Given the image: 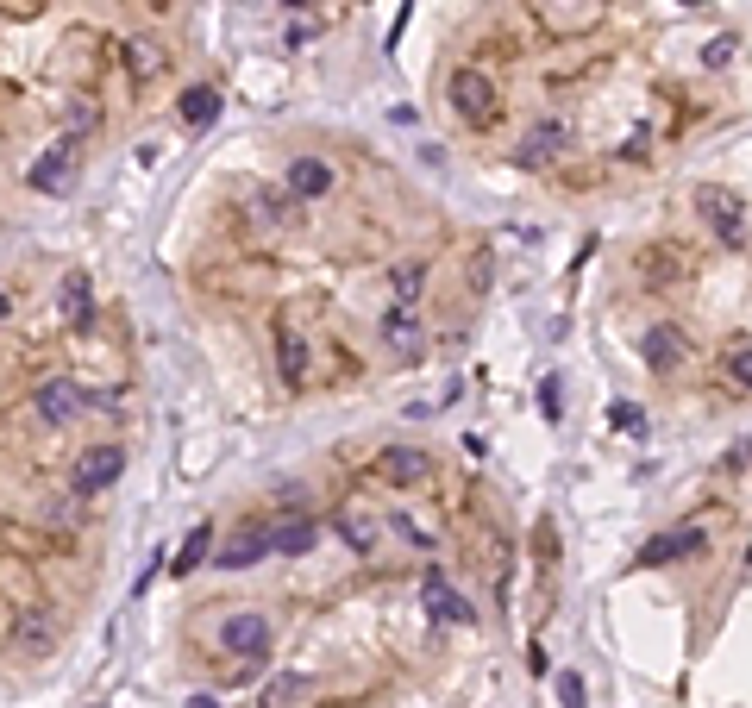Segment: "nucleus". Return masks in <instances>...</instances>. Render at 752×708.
<instances>
[{
    "mask_svg": "<svg viewBox=\"0 0 752 708\" xmlns=\"http://www.w3.org/2000/svg\"><path fill=\"white\" fill-rule=\"evenodd\" d=\"M120 477H126V445H88L76 458V470H69V495H76V502H94V495L113 489Z\"/></svg>",
    "mask_w": 752,
    "mask_h": 708,
    "instance_id": "obj_1",
    "label": "nucleus"
},
{
    "mask_svg": "<svg viewBox=\"0 0 752 708\" xmlns=\"http://www.w3.org/2000/svg\"><path fill=\"white\" fill-rule=\"evenodd\" d=\"M32 414L44 427H76L88 414V383H76V376H44L32 389Z\"/></svg>",
    "mask_w": 752,
    "mask_h": 708,
    "instance_id": "obj_2",
    "label": "nucleus"
},
{
    "mask_svg": "<svg viewBox=\"0 0 752 708\" xmlns=\"http://www.w3.org/2000/svg\"><path fill=\"white\" fill-rule=\"evenodd\" d=\"M445 94H452V113H458L464 126H489V120H496V82H489L483 69H458Z\"/></svg>",
    "mask_w": 752,
    "mask_h": 708,
    "instance_id": "obj_3",
    "label": "nucleus"
},
{
    "mask_svg": "<svg viewBox=\"0 0 752 708\" xmlns=\"http://www.w3.org/2000/svg\"><path fill=\"white\" fill-rule=\"evenodd\" d=\"M270 646H276V627H270L264 615H226V621H220V652L245 658V665H257Z\"/></svg>",
    "mask_w": 752,
    "mask_h": 708,
    "instance_id": "obj_4",
    "label": "nucleus"
},
{
    "mask_svg": "<svg viewBox=\"0 0 752 708\" xmlns=\"http://www.w3.org/2000/svg\"><path fill=\"white\" fill-rule=\"evenodd\" d=\"M276 376H282V389H289V395L308 389V339H301L295 314L276 320Z\"/></svg>",
    "mask_w": 752,
    "mask_h": 708,
    "instance_id": "obj_5",
    "label": "nucleus"
},
{
    "mask_svg": "<svg viewBox=\"0 0 752 708\" xmlns=\"http://www.w3.org/2000/svg\"><path fill=\"white\" fill-rule=\"evenodd\" d=\"M702 220L715 226V239L727 245V251H740L746 245V201H734V195H721V188H702Z\"/></svg>",
    "mask_w": 752,
    "mask_h": 708,
    "instance_id": "obj_6",
    "label": "nucleus"
},
{
    "mask_svg": "<svg viewBox=\"0 0 752 708\" xmlns=\"http://www.w3.org/2000/svg\"><path fill=\"white\" fill-rule=\"evenodd\" d=\"M420 602H427V615H433L439 627H470V621H477V602H464L439 571H427V583H420Z\"/></svg>",
    "mask_w": 752,
    "mask_h": 708,
    "instance_id": "obj_7",
    "label": "nucleus"
},
{
    "mask_svg": "<svg viewBox=\"0 0 752 708\" xmlns=\"http://www.w3.org/2000/svg\"><path fill=\"white\" fill-rule=\"evenodd\" d=\"M564 145H571V126H564V120H539V126L521 138L514 163H521V170H546V163H558V157H564Z\"/></svg>",
    "mask_w": 752,
    "mask_h": 708,
    "instance_id": "obj_8",
    "label": "nucleus"
},
{
    "mask_svg": "<svg viewBox=\"0 0 752 708\" xmlns=\"http://www.w3.org/2000/svg\"><path fill=\"white\" fill-rule=\"evenodd\" d=\"M76 151H82V138L69 132V138H57L51 151H44L32 170H26V188H38V195H57V188L69 182V163H76Z\"/></svg>",
    "mask_w": 752,
    "mask_h": 708,
    "instance_id": "obj_9",
    "label": "nucleus"
},
{
    "mask_svg": "<svg viewBox=\"0 0 752 708\" xmlns=\"http://www.w3.org/2000/svg\"><path fill=\"white\" fill-rule=\"evenodd\" d=\"M376 477L395 483V489H414V483L433 477V458L414 452V445H389V452H376Z\"/></svg>",
    "mask_w": 752,
    "mask_h": 708,
    "instance_id": "obj_10",
    "label": "nucleus"
},
{
    "mask_svg": "<svg viewBox=\"0 0 752 708\" xmlns=\"http://www.w3.org/2000/svg\"><path fill=\"white\" fill-rule=\"evenodd\" d=\"M383 339L402 351V358H420L427 351V333H420V308H408V301H395V308L383 314Z\"/></svg>",
    "mask_w": 752,
    "mask_h": 708,
    "instance_id": "obj_11",
    "label": "nucleus"
},
{
    "mask_svg": "<svg viewBox=\"0 0 752 708\" xmlns=\"http://www.w3.org/2000/svg\"><path fill=\"white\" fill-rule=\"evenodd\" d=\"M684 351H690V339L677 333V326H652V333L640 339V358H646V370H658V376L684 364Z\"/></svg>",
    "mask_w": 752,
    "mask_h": 708,
    "instance_id": "obj_12",
    "label": "nucleus"
},
{
    "mask_svg": "<svg viewBox=\"0 0 752 708\" xmlns=\"http://www.w3.org/2000/svg\"><path fill=\"white\" fill-rule=\"evenodd\" d=\"M214 558L226 564V571H251L257 558H270V527H239V533H232Z\"/></svg>",
    "mask_w": 752,
    "mask_h": 708,
    "instance_id": "obj_13",
    "label": "nucleus"
},
{
    "mask_svg": "<svg viewBox=\"0 0 752 708\" xmlns=\"http://www.w3.org/2000/svg\"><path fill=\"white\" fill-rule=\"evenodd\" d=\"M702 546H709V533H702V527L658 533V539H646V546H640V564H671V558H690V552H702Z\"/></svg>",
    "mask_w": 752,
    "mask_h": 708,
    "instance_id": "obj_14",
    "label": "nucleus"
},
{
    "mask_svg": "<svg viewBox=\"0 0 752 708\" xmlns=\"http://www.w3.org/2000/svg\"><path fill=\"white\" fill-rule=\"evenodd\" d=\"M289 195L295 201H326L333 195V170H326L320 157H295L289 163Z\"/></svg>",
    "mask_w": 752,
    "mask_h": 708,
    "instance_id": "obj_15",
    "label": "nucleus"
},
{
    "mask_svg": "<svg viewBox=\"0 0 752 708\" xmlns=\"http://www.w3.org/2000/svg\"><path fill=\"white\" fill-rule=\"evenodd\" d=\"M339 533L351 539V552H364V558L376 552V539H383L376 514H370V508H358V502H345V508H339Z\"/></svg>",
    "mask_w": 752,
    "mask_h": 708,
    "instance_id": "obj_16",
    "label": "nucleus"
},
{
    "mask_svg": "<svg viewBox=\"0 0 752 708\" xmlns=\"http://www.w3.org/2000/svg\"><path fill=\"white\" fill-rule=\"evenodd\" d=\"M314 539H320V527L314 521H276L270 527V552H282V558H301V552H314Z\"/></svg>",
    "mask_w": 752,
    "mask_h": 708,
    "instance_id": "obj_17",
    "label": "nucleus"
},
{
    "mask_svg": "<svg viewBox=\"0 0 752 708\" xmlns=\"http://www.w3.org/2000/svg\"><path fill=\"white\" fill-rule=\"evenodd\" d=\"M207 558H214V527H207V521H201L195 533H188V539H182V552L170 558V571H176V577H188V571H195V564H207Z\"/></svg>",
    "mask_w": 752,
    "mask_h": 708,
    "instance_id": "obj_18",
    "label": "nucleus"
},
{
    "mask_svg": "<svg viewBox=\"0 0 752 708\" xmlns=\"http://www.w3.org/2000/svg\"><path fill=\"white\" fill-rule=\"evenodd\" d=\"M314 690V677H301V671H282V677H270L264 683V708H295L301 696Z\"/></svg>",
    "mask_w": 752,
    "mask_h": 708,
    "instance_id": "obj_19",
    "label": "nucleus"
},
{
    "mask_svg": "<svg viewBox=\"0 0 752 708\" xmlns=\"http://www.w3.org/2000/svg\"><path fill=\"white\" fill-rule=\"evenodd\" d=\"M182 120L188 126H214L220 120V88H188L182 94Z\"/></svg>",
    "mask_w": 752,
    "mask_h": 708,
    "instance_id": "obj_20",
    "label": "nucleus"
},
{
    "mask_svg": "<svg viewBox=\"0 0 752 708\" xmlns=\"http://www.w3.org/2000/svg\"><path fill=\"white\" fill-rule=\"evenodd\" d=\"M63 314L76 320V326L94 320V289H88V276H69V282H63Z\"/></svg>",
    "mask_w": 752,
    "mask_h": 708,
    "instance_id": "obj_21",
    "label": "nucleus"
},
{
    "mask_svg": "<svg viewBox=\"0 0 752 708\" xmlns=\"http://www.w3.org/2000/svg\"><path fill=\"white\" fill-rule=\"evenodd\" d=\"M289 214H295V195H289V188H282V195H257V207H251L257 226H289Z\"/></svg>",
    "mask_w": 752,
    "mask_h": 708,
    "instance_id": "obj_22",
    "label": "nucleus"
},
{
    "mask_svg": "<svg viewBox=\"0 0 752 708\" xmlns=\"http://www.w3.org/2000/svg\"><path fill=\"white\" fill-rule=\"evenodd\" d=\"M420 282H427V264H395V301H408V308H420Z\"/></svg>",
    "mask_w": 752,
    "mask_h": 708,
    "instance_id": "obj_23",
    "label": "nucleus"
},
{
    "mask_svg": "<svg viewBox=\"0 0 752 708\" xmlns=\"http://www.w3.org/2000/svg\"><path fill=\"white\" fill-rule=\"evenodd\" d=\"M126 63H132V76H157L163 69V51L151 38H126Z\"/></svg>",
    "mask_w": 752,
    "mask_h": 708,
    "instance_id": "obj_24",
    "label": "nucleus"
},
{
    "mask_svg": "<svg viewBox=\"0 0 752 708\" xmlns=\"http://www.w3.org/2000/svg\"><path fill=\"white\" fill-rule=\"evenodd\" d=\"M721 364H727V376H734L740 389H752V345H734V351H727Z\"/></svg>",
    "mask_w": 752,
    "mask_h": 708,
    "instance_id": "obj_25",
    "label": "nucleus"
},
{
    "mask_svg": "<svg viewBox=\"0 0 752 708\" xmlns=\"http://www.w3.org/2000/svg\"><path fill=\"white\" fill-rule=\"evenodd\" d=\"M734 51H740V38H734V32H721V38H709V51H702V63H709V69H721V63H734Z\"/></svg>",
    "mask_w": 752,
    "mask_h": 708,
    "instance_id": "obj_26",
    "label": "nucleus"
},
{
    "mask_svg": "<svg viewBox=\"0 0 752 708\" xmlns=\"http://www.w3.org/2000/svg\"><path fill=\"white\" fill-rule=\"evenodd\" d=\"M539 414H546V420L564 414V401H558V376H546V383H539Z\"/></svg>",
    "mask_w": 752,
    "mask_h": 708,
    "instance_id": "obj_27",
    "label": "nucleus"
},
{
    "mask_svg": "<svg viewBox=\"0 0 752 708\" xmlns=\"http://www.w3.org/2000/svg\"><path fill=\"white\" fill-rule=\"evenodd\" d=\"M558 702H564V708H583V677H577V671L558 677Z\"/></svg>",
    "mask_w": 752,
    "mask_h": 708,
    "instance_id": "obj_28",
    "label": "nucleus"
},
{
    "mask_svg": "<svg viewBox=\"0 0 752 708\" xmlns=\"http://www.w3.org/2000/svg\"><path fill=\"white\" fill-rule=\"evenodd\" d=\"M608 420H615V427H627V433H640V427H646V414H640V408H627V401H615V408H608Z\"/></svg>",
    "mask_w": 752,
    "mask_h": 708,
    "instance_id": "obj_29",
    "label": "nucleus"
},
{
    "mask_svg": "<svg viewBox=\"0 0 752 708\" xmlns=\"http://www.w3.org/2000/svg\"><path fill=\"white\" fill-rule=\"evenodd\" d=\"M0 13H13V19H32V13H38V0H0Z\"/></svg>",
    "mask_w": 752,
    "mask_h": 708,
    "instance_id": "obj_30",
    "label": "nucleus"
},
{
    "mask_svg": "<svg viewBox=\"0 0 752 708\" xmlns=\"http://www.w3.org/2000/svg\"><path fill=\"white\" fill-rule=\"evenodd\" d=\"M282 7H295V13H301V7H314V0H282Z\"/></svg>",
    "mask_w": 752,
    "mask_h": 708,
    "instance_id": "obj_31",
    "label": "nucleus"
},
{
    "mask_svg": "<svg viewBox=\"0 0 752 708\" xmlns=\"http://www.w3.org/2000/svg\"><path fill=\"white\" fill-rule=\"evenodd\" d=\"M7 314H13V301H7V295H0V320H7Z\"/></svg>",
    "mask_w": 752,
    "mask_h": 708,
    "instance_id": "obj_32",
    "label": "nucleus"
},
{
    "mask_svg": "<svg viewBox=\"0 0 752 708\" xmlns=\"http://www.w3.org/2000/svg\"><path fill=\"white\" fill-rule=\"evenodd\" d=\"M684 7H709V0H684Z\"/></svg>",
    "mask_w": 752,
    "mask_h": 708,
    "instance_id": "obj_33",
    "label": "nucleus"
},
{
    "mask_svg": "<svg viewBox=\"0 0 752 708\" xmlns=\"http://www.w3.org/2000/svg\"><path fill=\"white\" fill-rule=\"evenodd\" d=\"M746 558H752V552H746Z\"/></svg>",
    "mask_w": 752,
    "mask_h": 708,
    "instance_id": "obj_34",
    "label": "nucleus"
}]
</instances>
